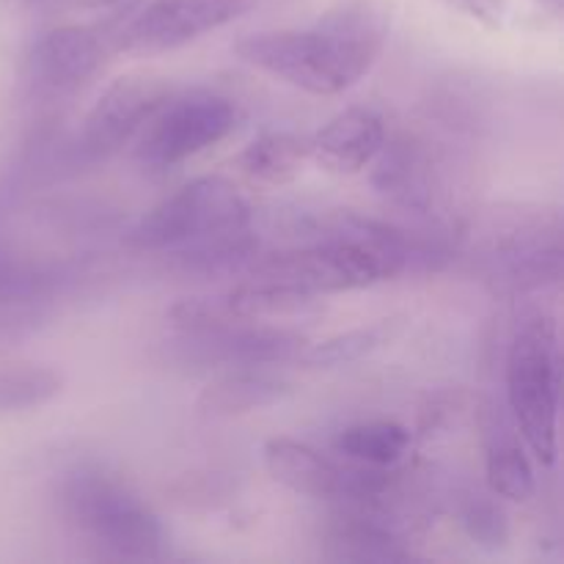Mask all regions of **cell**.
<instances>
[{
  "label": "cell",
  "instance_id": "obj_1",
  "mask_svg": "<svg viewBox=\"0 0 564 564\" xmlns=\"http://www.w3.org/2000/svg\"><path fill=\"white\" fill-rule=\"evenodd\" d=\"M391 31V0H339L312 28L248 33L237 58L314 97L356 86L383 53Z\"/></svg>",
  "mask_w": 564,
  "mask_h": 564
},
{
  "label": "cell",
  "instance_id": "obj_2",
  "mask_svg": "<svg viewBox=\"0 0 564 564\" xmlns=\"http://www.w3.org/2000/svg\"><path fill=\"white\" fill-rule=\"evenodd\" d=\"M314 240L286 251L253 257L251 279L275 281L306 295L350 292L405 273L413 262L430 259L416 237L397 226L358 213H336L314 231Z\"/></svg>",
  "mask_w": 564,
  "mask_h": 564
},
{
  "label": "cell",
  "instance_id": "obj_3",
  "mask_svg": "<svg viewBox=\"0 0 564 564\" xmlns=\"http://www.w3.org/2000/svg\"><path fill=\"white\" fill-rule=\"evenodd\" d=\"M562 352L554 314L527 308L507 350V411L538 463L554 466L560 441Z\"/></svg>",
  "mask_w": 564,
  "mask_h": 564
},
{
  "label": "cell",
  "instance_id": "obj_4",
  "mask_svg": "<svg viewBox=\"0 0 564 564\" xmlns=\"http://www.w3.org/2000/svg\"><path fill=\"white\" fill-rule=\"evenodd\" d=\"M61 507L77 532L119 560H163L165 532L160 518L99 466H77L61 482Z\"/></svg>",
  "mask_w": 564,
  "mask_h": 564
},
{
  "label": "cell",
  "instance_id": "obj_5",
  "mask_svg": "<svg viewBox=\"0 0 564 564\" xmlns=\"http://www.w3.org/2000/svg\"><path fill=\"white\" fill-rule=\"evenodd\" d=\"M251 226V207L226 176H198L149 209L130 231L135 251H191Z\"/></svg>",
  "mask_w": 564,
  "mask_h": 564
},
{
  "label": "cell",
  "instance_id": "obj_6",
  "mask_svg": "<svg viewBox=\"0 0 564 564\" xmlns=\"http://www.w3.org/2000/svg\"><path fill=\"white\" fill-rule=\"evenodd\" d=\"M490 281L510 292L543 290L562 279L560 213L518 207L494 213L477 237Z\"/></svg>",
  "mask_w": 564,
  "mask_h": 564
},
{
  "label": "cell",
  "instance_id": "obj_7",
  "mask_svg": "<svg viewBox=\"0 0 564 564\" xmlns=\"http://www.w3.org/2000/svg\"><path fill=\"white\" fill-rule=\"evenodd\" d=\"M240 110L215 91L171 94L135 138V158L154 171L174 169L235 132Z\"/></svg>",
  "mask_w": 564,
  "mask_h": 564
},
{
  "label": "cell",
  "instance_id": "obj_8",
  "mask_svg": "<svg viewBox=\"0 0 564 564\" xmlns=\"http://www.w3.org/2000/svg\"><path fill=\"white\" fill-rule=\"evenodd\" d=\"M264 468L279 485L308 499H328L339 505H372L389 490L394 471L336 463L314 446L295 438H270L264 444Z\"/></svg>",
  "mask_w": 564,
  "mask_h": 564
},
{
  "label": "cell",
  "instance_id": "obj_9",
  "mask_svg": "<svg viewBox=\"0 0 564 564\" xmlns=\"http://www.w3.org/2000/svg\"><path fill=\"white\" fill-rule=\"evenodd\" d=\"M306 345V336L297 330L257 325V319H248L220 328L176 330L174 339L163 345V358L165 364L191 369L270 367L295 361Z\"/></svg>",
  "mask_w": 564,
  "mask_h": 564
},
{
  "label": "cell",
  "instance_id": "obj_10",
  "mask_svg": "<svg viewBox=\"0 0 564 564\" xmlns=\"http://www.w3.org/2000/svg\"><path fill=\"white\" fill-rule=\"evenodd\" d=\"M257 0H143L116 33V53L158 55L248 14Z\"/></svg>",
  "mask_w": 564,
  "mask_h": 564
},
{
  "label": "cell",
  "instance_id": "obj_11",
  "mask_svg": "<svg viewBox=\"0 0 564 564\" xmlns=\"http://www.w3.org/2000/svg\"><path fill=\"white\" fill-rule=\"evenodd\" d=\"M174 94L169 77L154 72L121 75L99 94L83 119L77 152L86 160H102L138 138L154 110Z\"/></svg>",
  "mask_w": 564,
  "mask_h": 564
},
{
  "label": "cell",
  "instance_id": "obj_12",
  "mask_svg": "<svg viewBox=\"0 0 564 564\" xmlns=\"http://www.w3.org/2000/svg\"><path fill=\"white\" fill-rule=\"evenodd\" d=\"M116 39L94 22H72L44 33L28 55L25 80L36 97H64L80 88L110 53Z\"/></svg>",
  "mask_w": 564,
  "mask_h": 564
},
{
  "label": "cell",
  "instance_id": "obj_13",
  "mask_svg": "<svg viewBox=\"0 0 564 564\" xmlns=\"http://www.w3.org/2000/svg\"><path fill=\"white\" fill-rule=\"evenodd\" d=\"M479 435L485 449V477L496 499L529 501L538 490L532 460L510 411L496 400H482L477 408Z\"/></svg>",
  "mask_w": 564,
  "mask_h": 564
},
{
  "label": "cell",
  "instance_id": "obj_14",
  "mask_svg": "<svg viewBox=\"0 0 564 564\" xmlns=\"http://www.w3.org/2000/svg\"><path fill=\"white\" fill-rule=\"evenodd\" d=\"M312 160L325 171L352 176L386 149V121L372 108H345L308 141Z\"/></svg>",
  "mask_w": 564,
  "mask_h": 564
},
{
  "label": "cell",
  "instance_id": "obj_15",
  "mask_svg": "<svg viewBox=\"0 0 564 564\" xmlns=\"http://www.w3.org/2000/svg\"><path fill=\"white\" fill-rule=\"evenodd\" d=\"M290 394V380L279 378L262 367H242L231 369V372L220 375L218 380L204 386L196 408L204 416L231 419L279 405Z\"/></svg>",
  "mask_w": 564,
  "mask_h": 564
},
{
  "label": "cell",
  "instance_id": "obj_16",
  "mask_svg": "<svg viewBox=\"0 0 564 564\" xmlns=\"http://www.w3.org/2000/svg\"><path fill=\"white\" fill-rule=\"evenodd\" d=\"M312 160V147L306 138H297L292 132H268V135L257 138L248 143L240 154H237V169L253 182L262 185H286Z\"/></svg>",
  "mask_w": 564,
  "mask_h": 564
},
{
  "label": "cell",
  "instance_id": "obj_17",
  "mask_svg": "<svg viewBox=\"0 0 564 564\" xmlns=\"http://www.w3.org/2000/svg\"><path fill=\"white\" fill-rule=\"evenodd\" d=\"M336 452L345 460L375 468H394L411 446V430L400 422L375 419L341 430L334 441Z\"/></svg>",
  "mask_w": 564,
  "mask_h": 564
},
{
  "label": "cell",
  "instance_id": "obj_18",
  "mask_svg": "<svg viewBox=\"0 0 564 564\" xmlns=\"http://www.w3.org/2000/svg\"><path fill=\"white\" fill-rule=\"evenodd\" d=\"M400 330L402 319H378V323L345 330V334H336L330 336V339L317 341V345H306L301 356H297V361L306 364V367L312 369L347 367V364L361 361V358L372 356L375 350H380V347H386L389 341H394Z\"/></svg>",
  "mask_w": 564,
  "mask_h": 564
},
{
  "label": "cell",
  "instance_id": "obj_19",
  "mask_svg": "<svg viewBox=\"0 0 564 564\" xmlns=\"http://www.w3.org/2000/svg\"><path fill=\"white\" fill-rule=\"evenodd\" d=\"M64 389V375L42 364H20L0 369V416L25 413L47 405Z\"/></svg>",
  "mask_w": 564,
  "mask_h": 564
},
{
  "label": "cell",
  "instance_id": "obj_20",
  "mask_svg": "<svg viewBox=\"0 0 564 564\" xmlns=\"http://www.w3.org/2000/svg\"><path fill=\"white\" fill-rule=\"evenodd\" d=\"M457 518H460V527L466 529L468 538L482 549L499 551L510 543V521H507V512L501 510L494 494L488 496L466 490L457 501Z\"/></svg>",
  "mask_w": 564,
  "mask_h": 564
},
{
  "label": "cell",
  "instance_id": "obj_21",
  "mask_svg": "<svg viewBox=\"0 0 564 564\" xmlns=\"http://www.w3.org/2000/svg\"><path fill=\"white\" fill-rule=\"evenodd\" d=\"M44 275L22 264L0 246V306L3 303H22L39 295Z\"/></svg>",
  "mask_w": 564,
  "mask_h": 564
},
{
  "label": "cell",
  "instance_id": "obj_22",
  "mask_svg": "<svg viewBox=\"0 0 564 564\" xmlns=\"http://www.w3.org/2000/svg\"><path fill=\"white\" fill-rule=\"evenodd\" d=\"M441 3L460 11V14L471 17V20H477L479 25L490 28V31L505 25L507 0H441Z\"/></svg>",
  "mask_w": 564,
  "mask_h": 564
},
{
  "label": "cell",
  "instance_id": "obj_23",
  "mask_svg": "<svg viewBox=\"0 0 564 564\" xmlns=\"http://www.w3.org/2000/svg\"><path fill=\"white\" fill-rule=\"evenodd\" d=\"M540 6H543L545 11H549L551 17H562V11H564V0H538Z\"/></svg>",
  "mask_w": 564,
  "mask_h": 564
},
{
  "label": "cell",
  "instance_id": "obj_24",
  "mask_svg": "<svg viewBox=\"0 0 564 564\" xmlns=\"http://www.w3.org/2000/svg\"><path fill=\"white\" fill-rule=\"evenodd\" d=\"M28 3H47V0H28Z\"/></svg>",
  "mask_w": 564,
  "mask_h": 564
}]
</instances>
